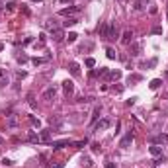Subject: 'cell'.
<instances>
[{
  "mask_svg": "<svg viewBox=\"0 0 168 168\" xmlns=\"http://www.w3.org/2000/svg\"><path fill=\"white\" fill-rule=\"evenodd\" d=\"M100 33H102V37H106V39H116L117 37V26H116V22L104 24V26L100 27Z\"/></svg>",
  "mask_w": 168,
  "mask_h": 168,
  "instance_id": "6da1fadb",
  "label": "cell"
},
{
  "mask_svg": "<svg viewBox=\"0 0 168 168\" xmlns=\"http://www.w3.org/2000/svg\"><path fill=\"white\" fill-rule=\"evenodd\" d=\"M133 139H135V133H133V131H127V133H125V137L119 141V147H121V149H127L131 143H133Z\"/></svg>",
  "mask_w": 168,
  "mask_h": 168,
  "instance_id": "7a4b0ae2",
  "label": "cell"
},
{
  "mask_svg": "<svg viewBox=\"0 0 168 168\" xmlns=\"http://www.w3.org/2000/svg\"><path fill=\"white\" fill-rule=\"evenodd\" d=\"M80 12V6H69V8H63L61 12H59V16H65V18H71V16H74V14Z\"/></svg>",
  "mask_w": 168,
  "mask_h": 168,
  "instance_id": "3957f363",
  "label": "cell"
},
{
  "mask_svg": "<svg viewBox=\"0 0 168 168\" xmlns=\"http://www.w3.org/2000/svg\"><path fill=\"white\" fill-rule=\"evenodd\" d=\"M55 96H57V86H49V88H45V92L41 94L43 100H53Z\"/></svg>",
  "mask_w": 168,
  "mask_h": 168,
  "instance_id": "277c9868",
  "label": "cell"
},
{
  "mask_svg": "<svg viewBox=\"0 0 168 168\" xmlns=\"http://www.w3.org/2000/svg\"><path fill=\"white\" fill-rule=\"evenodd\" d=\"M69 145H72V141H69V139H61V141H53V143H51V147H53L55 150L63 149V147H69Z\"/></svg>",
  "mask_w": 168,
  "mask_h": 168,
  "instance_id": "5b68a950",
  "label": "cell"
},
{
  "mask_svg": "<svg viewBox=\"0 0 168 168\" xmlns=\"http://www.w3.org/2000/svg\"><path fill=\"white\" fill-rule=\"evenodd\" d=\"M51 37H53V41H63V37H65V33H63V29H59V27H55V29H51Z\"/></svg>",
  "mask_w": 168,
  "mask_h": 168,
  "instance_id": "8992f818",
  "label": "cell"
},
{
  "mask_svg": "<svg viewBox=\"0 0 168 168\" xmlns=\"http://www.w3.org/2000/svg\"><path fill=\"white\" fill-rule=\"evenodd\" d=\"M63 90H65L66 96L72 94V92H74V82H72V80H65V82H63Z\"/></svg>",
  "mask_w": 168,
  "mask_h": 168,
  "instance_id": "52a82bcc",
  "label": "cell"
},
{
  "mask_svg": "<svg viewBox=\"0 0 168 168\" xmlns=\"http://www.w3.org/2000/svg\"><path fill=\"white\" fill-rule=\"evenodd\" d=\"M69 71H71L72 76H78V74H80V66H78V63L71 61V63H69Z\"/></svg>",
  "mask_w": 168,
  "mask_h": 168,
  "instance_id": "ba28073f",
  "label": "cell"
},
{
  "mask_svg": "<svg viewBox=\"0 0 168 168\" xmlns=\"http://www.w3.org/2000/svg\"><path fill=\"white\" fill-rule=\"evenodd\" d=\"M108 127H111V121H110V119H100V121L96 123V131H100V129H108Z\"/></svg>",
  "mask_w": 168,
  "mask_h": 168,
  "instance_id": "9c48e42d",
  "label": "cell"
},
{
  "mask_svg": "<svg viewBox=\"0 0 168 168\" xmlns=\"http://www.w3.org/2000/svg\"><path fill=\"white\" fill-rule=\"evenodd\" d=\"M39 139H41V143H47L49 139H51V129H43L41 135H39Z\"/></svg>",
  "mask_w": 168,
  "mask_h": 168,
  "instance_id": "30bf717a",
  "label": "cell"
},
{
  "mask_svg": "<svg viewBox=\"0 0 168 168\" xmlns=\"http://www.w3.org/2000/svg\"><path fill=\"white\" fill-rule=\"evenodd\" d=\"M123 43H125V45H129L131 41H133V32H129V29H127V32L123 33V39H121Z\"/></svg>",
  "mask_w": 168,
  "mask_h": 168,
  "instance_id": "8fae6325",
  "label": "cell"
},
{
  "mask_svg": "<svg viewBox=\"0 0 168 168\" xmlns=\"http://www.w3.org/2000/svg\"><path fill=\"white\" fill-rule=\"evenodd\" d=\"M149 150H150V155H153V156H162V147H158V145H153Z\"/></svg>",
  "mask_w": 168,
  "mask_h": 168,
  "instance_id": "7c38bea8",
  "label": "cell"
},
{
  "mask_svg": "<svg viewBox=\"0 0 168 168\" xmlns=\"http://www.w3.org/2000/svg\"><path fill=\"white\" fill-rule=\"evenodd\" d=\"M160 86H162V80H160V78H155V80H150V84H149L150 90H158Z\"/></svg>",
  "mask_w": 168,
  "mask_h": 168,
  "instance_id": "4fadbf2b",
  "label": "cell"
},
{
  "mask_svg": "<svg viewBox=\"0 0 168 168\" xmlns=\"http://www.w3.org/2000/svg\"><path fill=\"white\" fill-rule=\"evenodd\" d=\"M149 4V0H135V10H145Z\"/></svg>",
  "mask_w": 168,
  "mask_h": 168,
  "instance_id": "5bb4252c",
  "label": "cell"
},
{
  "mask_svg": "<svg viewBox=\"0 0 168 168\" xmlns=\"http://www.w3.org/2000/svg\"><path fill=\"white\" fill-rule=\"evenodd\" d=\"M106 55H108V59H117V53H116V49H111V47H106Z\"/></svg>",
  "mask_w": 168,
  "mask_h": 168,
  "instance_id": "9a60e30c",
  "label": "cell"
},
{
  "mask_svg": "<svg viewBox=\"0 0 168 168\" xmlns=\"http://www.w3.org/2000/svg\"><path fill=\"white\" fill-rule=\"evenodd\" d=\"M29 123H32L33 127H37V129H39V127H41V121H39V119H37V117H35V116H29Z\"/></svg>",
  "mask_w": 168,
  "mask_h": 168,
  "instance_id": "2e32d148",
  "label": "cell"
},
{
  "mask_svg": "<svg viewBox=\"0 0 168 168\" xmlns=\"http://www.w3.org/2000/svg\"><path fill=\"white\" fill-rule=\"evenodd\" d=\"M76 39H78V35H76V33H74V32H71V33H69V35H66V41H69V43H74Z\"/></svg>",
  "mask_w": 168,
  "mask_h": 168,
  "instance_id": "e0dca14e",
  "label": "cell"
},
{
  "mask_svg": "<svg viewBox=\"0 0 168 168\" xmlns=\"http://www.w3.org/2000/svg\"><path fill=\"white\" fill-rule=\"evenodd\" d=\"M139 80H143L141 74H129V84L131 82H139Z\"/></svg>",
  "mask_w": 168,
  "mask_h": 168,
  "instance_id": "ac0fdd59",
  "label": "cell"
},
{
  "mask_svg": "<svg viewBox=\"0 0 168 168\" xmlns=\"http://www.w3.org/2000/svg\"><path fill=\"white\" fill-rule=\"evenodd\" d=\"M84 65L88 66V69H92V66H96V61H94V59H92V57H88V59H86V61H84Z\"/></svg>",
  "mask_w": 168,
  "mask_h": 168,
  "instance_id": "d6986e66",
  "label": "cell"
},
{
  "mask_svg": "<svg viewBox=\"0 0 168 168\" xmlns=\"http://www.w3.org/2000/svg\"><path fill=\"white\" fill-rule=\"evenodd\" d=\"M153 141H156V143H168V135H162V133H160V135L156 137V139H153Z\"/></svg>",
  "mask_w": 168,
  "mask_h": 168,
  "instance_id": "ffe728a7",
  "label": "cell"
},
{
  "mask_svg": "<svg viewBox=\"0 0 168 168\" xmlns=\"http://www.w3.org/2000/svg\"><path fill=\"white\" fill-rule=\"evenodd\" d=\"M110 78H113V80L121 78V71H111V72H110Z\"/></svg>",
  "mask_w": 168,
  "mask_h": 168,
  "instance_id": "44dd1931",
  "label": "cell"
},
{
  "mask_svg": "<svg viewBox=\"0 0 168 168\" xmlns=\"http://www.w3.org/2000/svg\"><path fill=\"white\" fill-rule=\"evenodd\" d=\"M16 123H18V119L14 116H10V119H8V127H16Z\"/></svg>",
  "mask_w": 168,
  "mask_h": 168,
  "instance_id": "7402d4cb",
  "label": "cell"
},
{
  "mask_svg": "<svg viewBox=\"0 0 168 168\" xmlns=\"http://www.w3.org/2000/svg\"><path fill=\"white\" fill-rule=\"evenodd\" d=\"M74 24H78V20H76V18H69V20L65 22V26H74Z\"/></svg>",
  "mask_w": 168,
  "mask_h": 168,
  "instance_id": "603a6c76",
  "label": "cell"
},
{
  "mask_svg": "<svg viewBox=\"0 0 168 168\" xmlns=\"http://www.w3.org/2000/svg\"><path fill=\"white\" fill-rule=\"evenodd\" d=\"M29 141H33V143H41V139H39V135L32 133V135H29Z\"/></svg>",
  "mask_w": 168,
  "mask_h": 168,
  "instance_id": "cb8c5ba5",
  "label": "cell"
},
{
  "mask_svg": "<svg viewBox=\"0 0 168 168\" xmlns=\"http://www.w3.org/2000/svg\"><path fill=\"white\" fill-rule=\"evenodd\" d=\"M98 116H100V108H96V110H94V113H92V121H96Z\"/></svg>",
  "mask_w": 168,
  "mask_h": 168,
  "instance_id": "d4e9b609",
  "label": "cell"
},
{
  "mask_svg": "<svg viewBox=\"0 0 168 168\" xmlns=\"http://www.w3.org/2000/svg\"><path fill=\"white\" fill-rule=\"evenodd\" d=\"M45 61H47V59H37V57H35V59H33V65H43Z\"/></svg>",
  "mask_w": 168,
  "mask_h": 168,
  "instance_id": "484cf974",
  "label": "cell"
},
{
  "mask_svg": "<svg viewBox=\"0 0 168 168\" xmlns=\"http://www.w3.org/2000/svg\"><path fill=\"white\" fill-rule=\"evenodd\" d=\"M153 33H155V35H160V33H162V27H158V26L153 27Z\"/></svg>",
  "mask_w": 168,
  "mask_h": 168,
  "instance_id": "4316f807",
  "label": "cell"
},
{
  "mask_svg": "<svg viewBox=\"0 0 168 168\" xmlns=\"http://www.w3.org/2000/svg\"><path fill=\"white\" fill-rule=\"evenodd\" d=\"M2 164H4V166H12L14 162H12V160H8V158H2Z\"/></svg>",
  "mask_w": 168,
  "mask_h": 168,
  "instance_id": "83f0119b",
  "label": "cell"
},
{
  "mask_svg": "<svg viewBox=\"0 0 168 168\" xmlns=\"http://www.w3.org/2000/svg\"><path fill=\"white\" fill-rule=\"evenodd\" d=\"M39 45H45V33L39 35Z\"/></svg>",
  "mask_w": 168,
  "mask_h": 168,
  "instance_id": "f1b7e54d",
  "label": "cell"
},
{
  "mask_svg": "<svg viewBox=\"0 0 168 168\" xmlns=\"http://www.w3.org/2000/svg\"><path fill=\"white\" fill-rule=\"evenodd\" d=\"M16 76H18V78H24V76H26V72H24V71H18V72H16Z\"/></svg>",
  "mask_w": 168,
  "mask_h": 168,
  "instance_id": "f546056e",
  "label": "cell"
},
{
  "mask_svg": "<svg viewBox=\"0 0 168 168\" xmlns=\"http://www.w3.org/2000/svg\"><path fill=\"white\" fill-rule=\"evenodd\" d=\"M63 166H65L63 162H57V164H51V168H63Z\"/></svg>",
  "mask_w": 168,
  "mask_h": 168,
  "instance_id": "4dcf8cb0",
  "label": "cell"
},
{
  "mask_svg": "<svg viewBox=\"0 0 168 168\" xmlns=\"http://www.w3.org/2000/svg\"><path fill=\"white\" fill-rule=\"evenodd\" d=\"M18 61H20V63H26V61H27V57H24V55H20V57H18Z\"/></svg>",
  "mask_w": 168,
  "mask_h": 168,
  "instance_id": "1f68e13d",
  "label": "cell"
},
{
  "mask_svg": "<svg viewBox=\"0 0 168 168\" xmlns=\"http://www.w3.org/2000/svg\"><path fill=\"white\" fill-rule=\"evenodd\" d=\"M106 168H117V166L113 164V162H106Z\"/></svg>",
  "mask_w": 168,
  "mask_h": 168,
  "instance_id": "d6a6232c",
  "label": "cell"
},
{
  "mask_svg": "<svg viewBox=\"0 0 168 168\" xmlns=\"http://www.w3.org/2000/svg\"><path fill=\"white\" fill-rule=\"evenodd\" d=\"M119 2H121V4H127V2H129V0H119Z\"/></svg>",
  "mask_w": 168,
  "mask_h": 168,
  "instance_id": "836d02e7",
  "label": "cell"
},
{
  "mask_svg": "<svg viewBox=\"0 0 168 168\" xmlns=\"http://www.w3.org/2000/svg\"><path fill=\"white\" fill-rule=\"evenodd\" d=\"M2 49H4V43H0V51H2Z\"/></svg>",
  "mask_w": 168,
  "mask_h": 168,
  "instance_id": "e575fe53",
  "label": "cell"
},
{
  "mask_svg": "<svg viewBox=\"0 0 168 168\" xmlns=\"http://www.w3.org/2000/svg\"><path fill=\"white\" fill-rule=\"evenodd\" d=\"M61 2H72V0H61Z\"/></svg>",
  "mask_w": 168,
  "mask_h": 168,
  "instance_id": "d590c367",
  "label": "cell"
},
{
  "mask_svg": "<svg viewBox=\"0 0 168 168\" xmlns=\"http://www.w3.org/2000/svg\"><path fill=\"white\" fill-rule=\"evenodd\" d=\"M33 2H41V0H33Z\"/></svg>",
  "mask_w": 168,
  "mask_h": 168,
  "instance_id": "8d00e7d4",
  "label": "cell"
},
{
  "mask_svg": "<svg viewBox=\"0 0 168 168\" xmlns=\"http://www.w3.org/2000/svg\"><path fill=\"white\" fill-rule=\"evenodd\" d=\"M2 141H4V139H2V137H0V143H2Z\"/></svg>",
  "mask_w": 168,
  "mask_h": 168,
  "instance_id": "74e56055",
  "label": "cell"
},
{
  "mask_svg": "<svg viewBox=\"0 0 168 168\" xmlns=\"http://www.w3.org/2000/svg\"><path fill=\"white\" fill-rule=\"evenodd\" d=\"M166 16H168V8H166Z\"/></svg>",
  "mask_w": 168,
  "mask_h": 168,
  "instance_id": "f35d334b",
  "label": "cell"
},
{
  "mask_svg": "<svg viewBox=\"0 0 168 168\" xmlns=\"http://www.w3.org/2000/svg\"><path fill=\"white\" fill-rule=\"evenodd\" d=\"M166 78H168V71H166Z\"/></svg>",
  "mask_w": 168,
  "mask_h": 168,
  "instance_id": "ab89813d",
  "label": "cell"
},
{
  "mask_svg": "<svg viewBox=\"0 0 168 168\" xmlns=\"http://www.w3.org/2000/svg\"><path fill=\"white\" fill-rule=\"evenodd\" d=\"M0 10H2V4H0Z\"/></svg>",
  "mask_w": 168,
  "mask_h": 168,
  "instance_id": "60d3db41",
  "label": "cell"
}]
</instances>
